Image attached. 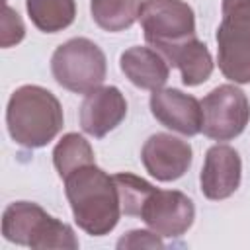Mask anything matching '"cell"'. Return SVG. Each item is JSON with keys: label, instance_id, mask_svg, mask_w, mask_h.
Segmentation results:
<instances>
[{"label": "cell", "instance_id": "1", "mask_svg": "<svg viewBox=\"0 0 250 250\" xmlns=\"http://www.w3.org/2000/svg\"><path fill=\"white\" fill-rule=\"evenodd\" d=\"M64 193L76 225L90 236L109 234L121 217L119 189L107 172L86 164L64 178Z\"/></svg>", "mask_w": 250, "mask_h": 250}, {"label": "cell", "instance_id": "2", "mask_svg": "<svg viewBox=\"0 0 250 250\" xmlns=\"http://www.w3.org/2000/svg\"><path fill=\"white\" fill-rule=\"evenodd\" d=\"M62 123V105L47 88L25 84L12 92L6 107V125L14 143L25 148H41L61 133Z\"/></svg>", "mask_w": 250, "mask_h": 250}, {"label": "cell", "instance_id": "3", "mask_svg": "<svg viewBox=\"0 0 250 250\" xmlns=\"http://www.w3.org/2000/svg\"><path fill=\"white\" fill-rule=\"evenodd\" d=\"M2 234L10 242L37 250L78 248L74 230L31 201H14L4 209Z\"/></svg>", "mask_w": 250, "mask_h": 250}, {"label": "cell", "instance_id": "4", "mask_svg": "<svg viewBox=\"0 0 250 250\" xmlns=\"http://www.w3.org/2000/svg\"><path fill=\"white\" fill-rule=\"evenodd\" d=\"M217 62L225 78L250 84V0H223Z\"/></svg>", "mask_w": 250, "mask_h": 250}, {"label": "cell", "instance_id": "5", "mask_svg": "<svg viewBox=\"0 0 250 250\" xmlns=\"http://www.w3.org/2000/svg\"><path fill=\"white\" fill-rule=\"evenodd\" d=\"M51 72L62 88L74 94H88L104 84L107 61L94 41L72 37L55 49L51 57Z\"/></svg>", "mask_w": 250, "mask_h": 250}, {"label": "cell", "instance_id": "6", "mask_svg": "<svg viewBox=\"0 0 250 250\" xmlns=\"http://www.w3.org/2000/svg\"><path fill=\"white\" fill-rule=\"evenodd\" d=\"M139 21L146 43L160 55L195 37V14L184 0H143Z\"/></svg>", "mask_w": 250, "mask_h": 250}, {"label": "cell", "instance_id": "7", "mask_svg": "<svg viewBox=\"0 0 250 250\" xmlns=\"http://www.w3.org/2000/svg\"><path fill=\"white\" fill-rule=\"evenodd\" d=\"M201 131L213 141H230L238 137L250 121V102L234 84L213 88L201 102Z\"/></svg>", "mask_w": 250, "mask_h": 250}, {"label": "cell", "instance_id": "8", "mask_svg": "<svg viewBox=\"0 0 250 250\" xmlns=\"http://www.w3.org/2000/svg\"><path fill=\"white\" fill-rule=\"evenodd\" d=\"M145 225L166 238H176L188 232L195 219L193 201L178 189H158L152 188L145 197L139 215Z\"/></svg>", "mask_w": 250, "mask_h": 250}, {"label": "cell", "instance_id": "9", "mask_svg": "<svg viewBox=\"0 0 250 250\" xmlns=\"http://www.w3.org/2000/svg\"><path fill=\"white\" fill-rule=\"evenodd\" d=\"M191 145L170 133L150 135L141 148V160L146 172L158 182H174L182 178L191 166Z\"/></svg>", "mask_w": 250, "mask_h": 250}, {"label": "cell", "instance_id": "10", "mask_svg": "<svg viewBox=\"0 0 250 250\" xmlns=\"http://www.w3.org/2000/svg\"><path fill=\"white\" fill-rule=\"evenodd\" d=\"M150 111L164 127L193 137L201 133L203 109L201 102L176 88H158L150 94Z\"/></svg>", "mask_w": 250, "mask_h": 250}, {"label": "cell", "instance_id": "11", "mask_svg": "<svg viewBox=\"0 0 250 250\" xmlns=\"http://www.w3.org/2000/svg\"><path fill=\"white\" fill-rule=\"evenodd\" d=\"M242 176V160L238 152L229 145H213L205 152L199 184L201 193L211 201H221L230 197Z\"/></svg>", "mask_w": 250, "mask_h": 250}, {"label": "cell", "instance_id": "12", "mask_svg": "<svg viewBox=\"0 0 250 250\" xmlns=\"http://www.w3.org/2000/svg\"><path fill=\"white\" fill-rule=\"evenodd\" d=\"M80 127L94 139L105 137L127 115V100L115 86H100L80 104Z\"/></svg>", "mask_w": 250, "mask_h": 250}, {"label": "cell", "instance_id": "13", "mask_svg": "<svg viewBox=\"0 0 250 250\" xmlns=\"http://www.w3.org/2000/svg\"><path fill=\"white\" fill-rule=\"evenodd\" d=\"M119 66L125 78L141 90H158L170 76L168 61L152 47H129L119 57Z\"/></svg>", "mask_w": 250, "mask_h": 250}, {"label": "cell", "instance_id": "14", "mask_svg": "<svg viewBox=\"0 0 250 250\" xmlns=\"http://www.w3.org/2000/svg\"><path fill=\"white\" fill-rule=\"evenodd\" d=\"M168 64L176 66L182 74V82L186 86H199L209 80L213 72V59L205 43L197 37H189L180 45L172 47L168 53L162 55Z\"/></svg>", "mask_w": 250, "mask_h": 250}, {"label": "cell", "instance_id": "15", "mask_svg": "<svg viewBox=\"0 0 250 250\" xmlns=\"http://www.w3.org/2000/svg\"><path fill=\"white\" fill-rule=\"evenodd\" d=\"M141 6L143 0H90L92 20L111 33L129 29L139 20Z\"/></svg>", "mask_w": 250, "mask_h": 250}, {"label": "cell", "instance_id": "16", "mask_svg": "<svg viewBox=\"0 0 250 250\" xmlns=\"http://www.w3.org/2000/svg\"><path fill=\"white\" fill-rule=\"evenodd\" d=\"M25 8L33 25L45 33L62 31L76 18L74 0H25Z\"/></svg>", "mask_w": 250, "mask_h": 250}, {"label": "cell", "instance_id": "17", "mask_svg": "<svg viewBox=\"0 0 250 250\" xmlns=\"http://www.w3.org/2000/svg\"><path fill=\"white\" fill-rule=\"evenodd\" d=\"M94 162H96V156H94L92 145L78 133H66L53 150V164L62 180L74 170Z\"/></svg>", "mask_w": 250, "mask_h": 250}, {"label": "cell", "instance_id": "18", "mask_svg": "<svg viewBox=\"0 0 250 250\" xmlns=\"http://www.w3.org/2000/svg\"><path fill=\"white\" fill-rule=\"evenodd\" d=\"M117 189H119V199H121V211L129 217H137L139 209L145 201V197L148 195V191L154 188L152 184H148L146 180L129 174V172H119L113 176Z\"/></svg>", "mask_w": 250, "mask_h": 250}, {"label": "cell", "instance_id": "19", "mask_svg": "<svg viewBox=\"0 0 250 250\" xmlns=\"http://www.w3.org/2000/svg\"><path fill=\"white\" fill-rule=\"evenodd\" d=\"M25 35V27L23 21L20 18V14L10 8L8 4L4 6V16H2V33H0V45L4 49L18 45Z\"/></svg>", "mask_w": 250, "mask_h": 250}, {"label": "cell", "instance_id": "20", "mask_svg": "<svg viewBox=\"0 0 250 250\" xmlns=\"http://www.w3.org/2000/svg\"><path fill=\"white\" fill-rule=\"evenodd\" d=\"M162 248V240H160V234L152 232V230H129L125 236L119 238L117 242V248Z\"/></svg>", "mask_w": 250, "mask_h": 250}]
</instances>
